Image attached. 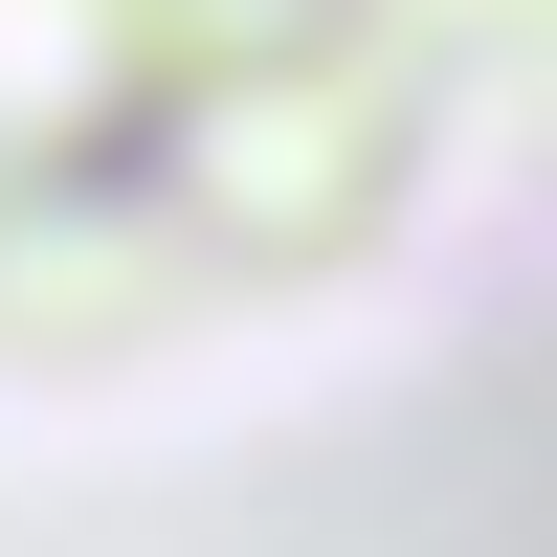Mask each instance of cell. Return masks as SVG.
<instances>
[{"instance_id":"1","label":"cell","mask_w":557,"mask_h":557,"mask_svg":"<svg viewBox=\"0 0 557 557\" xmlns=\"http://www.w3.org/2000/svg\"><path fill=\"white\" fill-rule=\"evenodd\" d=\"M557 0H0V335H157L380 246Z\"/></svg>"}]
</instances>
